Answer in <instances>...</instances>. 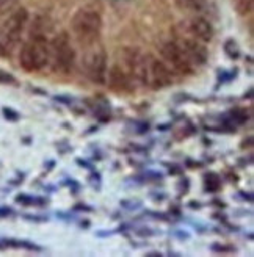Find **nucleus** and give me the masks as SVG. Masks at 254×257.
<instances>
[{
  "label": "nucleus",
  "instance_id": "4",
  "mask_svg": "<svg viewBox=\"0 0 254 257\" xmlns=\"http://www.w3.org/2000/svg\"><path fill=\"white\" fill-rule=\"evenodd\" d=\"M75 61V50L71 44L68 33L57 35L52 41L49 43V64L52 66L54 72L68 75Z\"/></svg>",
  "mask_w": 254,
  "mask_h": 257
},
{
  "label": "nucleus",
  "instance_id": "17",
  "mask_svg": "<svg viewBox=\"0 0 254 257\" xmlns=\"http://www.w3.org/2000/svg\"><path fill=\"white\" fill-rule=\"evenodd\" d=\"M4 116L8 119V121H18L19 119V114L15 111V110H11V108H4Z\"/></svg>",
  "mask_w": 254,
  "mask_h": 257
},
{
  "label": "nucleus",
  "instance_id": "1",
  "mask_svg": "<svg viewBox=\"0 0 254 257\" xmlns=\"http://www.w3.org/2000/svg\"><path fill=\"white\" fill-rule=\"evenodd\" d=\"M29 21V13L25 8L13 11L10 18L0 25V58L11 57L18 47L25 24Z\"/></svg>",
  "mask_w": 254,
  "mask_h": 257
},
{
  "label": "nucleus",
  "instance_id": "13",
  "mask_svg": "<svg viewBox=\"0 0 254 257\" xmlns=\"http://www.w3.org/2000/svg\"><path fill=\"white\" fill-rule=\"evenodd\" d=\"M246 121H248V113H246V110H232L229 113V122L231 124L242 125Z\"/></svg>",
  "mask_w": 254,
  "mask_h": 257
},
{
  "label": "nucleus",
  "instance_id": "16",
  "mask_svg": "<svg viewBox=\"0 0 254 257\" xmlns=\"http://www.w3.org/2000/svg\"><path fill=\"white\" fill-rule=\"evenodd\" d=\"M16 201L19 204H24V205H41V204H44L43 198H35V196H29V195H19L16 198Z\"/></svg>",
  "mask_w": 254,
  "mask_h": 257
},
{
  "label": "nucleus",
  "instance_id": "14",
  "mask_svg": "<svg viewBox=\"0 0 254 257\" xmlns=\"http://www.w3.org/2000/svg\"><path fill=\"white\" fill-rule=\"evenodd\" d=\"M224 52L226 55L232 58V60H237L238 55H240V49H238V44L234 41V40H227L226 44H224Z\"/></svg>",
  "mask_w": 254,
  "mask_h": 257
},
{
  "label": "nucleus",
  "instance_id": "7",
  "mask_svg": "<svg viewBox=\"0 0 254 257\" xmlns=\"http://www.w3.org/2000/svg\"><path fill=\"white\" fill-rule=\"evenodd\" d=\"M173 83L171 79V71L167 68V64L149 58L148 61V68H146V80L145 85L151 86L152 89H163Z\"/></svg>",
  "mask_w": 254,
  "mask_h": 257
},
{
  "label": "nucleus",
  "instance_id": "5",
  "mask_svg": "<svg viewBox=\"0 0 254 257\" xmlns=\"http://www.w3.org/2000/svg\"><path fill=\"white\" fill-rule=\"evenodd\" d=\"M86 50L83 54V69L86 77L94 83L104 85L107 82V54L104 47L99 44V41L85 46Z\"/></svg>",
  "mask_w": 254,
  "mask_h": 257
},
{
  "label": "nucleus",
  "instance_id": "3",
  "mask_svg": "<svg viewBox=\"0 0 254 257\" xmlns=\"http://www.w3.org/2000/svg\"><path fill=\"white\" fill-rule=\"evenodd\" d=\"M19 64L24 71L38 72L49 64V41L43 35H35L19 52Z\"/></svg>",
  "mask_w": 254,
  "mask_h": 257
},
{
  "label": "nucleus",
  "instance_id": "11",
  "mask_svg": "<svg viewBox=\"0 0 254 257\" xmlns=\"http://www.w3.org/2000/svg\"><path fill=\"white\" fill-rule=\"evenodd\" d=\"M176 5L181 10L192 11V13H201L206 10L207 2L206 0H176Z\"/></svg>",
  "mask_w": 254,
  "mask_h": 257
},
{
  "label": "nucleus",
  "instance_id": "12",
  "mask_svg": "<svg viewBox=\"0 0 254 257\" xmlns=\"http://www.w3.org/2000/svg\"><path fill=\"white\" fill-rule=\"evenodd\" d=\"M204 187H206V191H218L220 187H221V179L217 173H209L204 176Z\"/></svg>",
  "mask_w": 254,
  "mask_h": 257
},
{
  "label": "nucleus",
  "instance_id": "15",
  "mask_svg": "<svg viewBox=\"0 0 254 257\" xmlns=\"http://www.w3.org/2000/svg\"><path fill=\"white\" fill-rule=\"evenodd\" d=\"M4 246H11V248H25L29 251H40L36 245H32V243H27V241H15V240H5L2 243Z\"/></svg>",
  "mask_w": 254,
  "mask_h": 257
},
{
  "label": "nucleus",
  "instance_id": "20",
  "mask_svg": "<svg viewBox=\"0 0 254 257\" xmlns=\"http://www.w3.org/2000/svg\"><path fill=\"white\" fill-rule=\"evenodd\" d=\"M242 2L245 4V13H248V11L251 10V7H248V5H246V2H248V4L251 5V4H252V0H242Z\"/></svg>",
  "mask_w": 254,
  "mask_h": 257
},
{
  "label": "nucleus",
  "instance_id": "6",
  "mask_svg": "<svg viewBox=\"0 0 254 257\" xmlns=\"http://www.w3.org/2000/svg\"><path fill=\"white\" fill-rule=\"evenodd\" d=\"M160 54L163 60L167 61L171 66V69L176 72H179L182 75H188L195 71L193 64L190 63V60L184 54L181 46L177 44V41H170L167 44H163V47L160 49Z\"/></svg>",
  "mask_w": 254,
  "mask_h": 257
},
{
  "label": "nucleus",
  "instance_id": "2",
  "mask_svg": "<svg viewBox=\"0 0 254 257\" xmlns=\"http://www.w3.org/2000/svg\"><path fill=\"white\" fill-rule=\"evenodd\" d=\"M71 29L75 35V38L83 44L90 46L96 41H99L100 32H102V18L91 8H80L75 11L71 21Z\"/></svg>",
  "mask_w": 254,
  "mask_h": 257
},
{
  "label": "nucleus",
  "instance_id": "9",
  "mask_svg": "<svg viewBox=\"0 0 254 257\" xmlns=\"http://www.w3.org/2000/svg\"><path fill=\"white\" fill-rule=\"evenodd\" d=\"M108 77V82L111 89H115L118 93H131L132 91V79L131 75L127 74V71L121 66V64H115L111 68L110 74H107Z\"/></svg>",
  "mask_w": 254,
  "mask_h": 257
},
{
  "label": "nucleus",
  "instance_id": "10",
  "mask_svg": "<svg viewBox=\"0 0 254 257\" xmlns=\"http://www.w3.org/2000/svg\"><path fill=\"white\" fill-rule=\"evenodd\" d=\"M188 32L195 36V40L201 43H209L213 38V27L212 24L202 16H195L188 22Z\"/></svg>",
  "mask_w": 254,
  "mask_h": 257
},
{
  "label": "nucleus",
  "instance_id": "18",
  "mask_svg": "<svg viewBox=\"0 0 254 257\" xmlns=\"http://www.w3.org/2000/svg\"><path fill=\"white\" fill-rule=\"evenodd\" d=\"M0 82L2 83H15V77L10 75L8 72H4V71H0Z\"/></svg>",
  "mask_w": 254,
  "mask_h": 257
},
{
  "label": "nucleus",
  "instance_id": "8",
  "mask_svg": "<svg viewBox=\"0 0 254 257\" xmlns=\"http://www.w3.org/2000/svg\"><path fill=\"white\" fill-rule=\"evenodd\" d=\"M176 41L184 50V54L187 55L190 63L193 64V68L202 66L207 61V49L201 41L195 40V38H179Z\"/></svg>",
  "mask_w": 254,
  "mask_h": 257
},
{
  "label": "nucleus",
  "instance_id": "19",
  "mask_svg": "<svg viewBox=\"0 0 254 257\" xmlns=\"http://www.w3.org/2000/svg\"><path fill=\"white\" fill-rule=\"evenodd\" d=\"M13 2H15V0H0V10H5V8H10L11 5H13Z\"/></svg>",
  "mask_w": 254,
  "mask_h": 257
}]
</instances>
